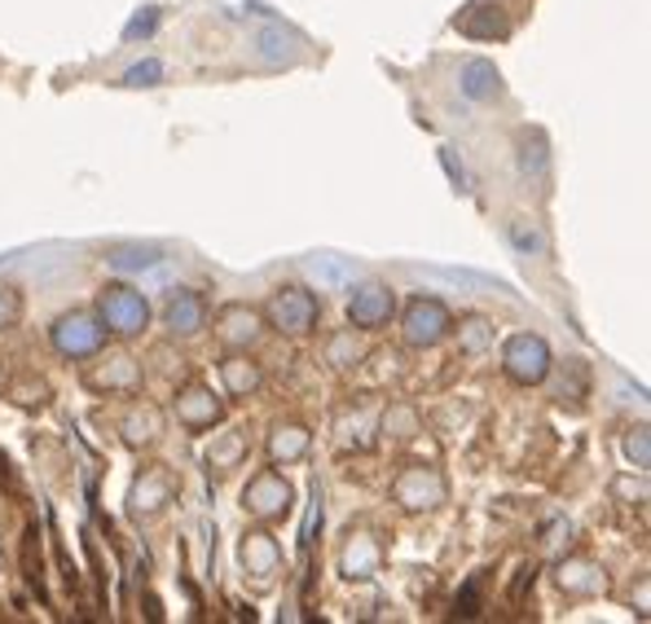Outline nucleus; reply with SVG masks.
Here are the masks:
<instances>
[{"label":"nucleus","mask_w":651,"mask_h":624,"mask_svg":"<svg viewBox=\"0 0 651 624\" xmlns=\"http://www.w3.org/2000/svg\"><path fill=\"white\" fill-rule=\"evenodd\" d=\"M383 563V546L374 541V532H352L343 546V577L348 581H370Z\"/></svg>","instance_id":"2eb2a0df"},{"label":"nucleus","mask_w":651,"mask_h":624,"mask_svg":"<svg viewBox=\"0 0 651 624\" xmlns=\"http://www.w3.org/2000/svg\"><path fill=\"white\" fill-rule=\"evenodd\" d=\"M203 321H207V304H203L199 291H172V295H168V304H163V325H168L172 334L190 338V334L203 330Z\"/></svg>","instance_id":"f8f14e48"},{"label":"nucleus","mask_w":651,"mask_h":624,"mask_svg":"<svg viewBox=\"0 0 651 624\" xmlns=\"http://www.w3.org/2000/svg\"><path fill=\"white\" fill-rule=\"evenodd\" d=\"M260 49H265V57H282V49H287V40H282L278 31H265V35H260Z\"/></svg>","instance_id":"7c9ffc66"},{"label":"nucleus","mask_w":651,"mask_h":624,"mask_svg":"<svg viewBox=\"0 0 651 624\" xmlns=\"http://www.w3.org/2000/svg\"><path fill=\"white\" fill-rule=\"evenodd\" d=\"M119 431H124V440L137 444V449H141V444H154V440L163 435V413H159L154 405H137V409L124 413Z\"/></svg>","instance_id":"f3484780"},{"label":"nucleus","mask_w":651,"mask_h":624,"mask_svg":"<svg viewBox=\"0 0 651 624\" xmlns=\"http://www.w3.org/2000/svg\"><path fill=\"white\" fill-rule=\"evenodd\" d=\"M97 316H102V325H106L110 334L132 338V334H141V330H146V321H150V304H146V295H141V291H132V287L115 282V287H102V291H97Z\"/></svg>","instance_id":"f257e3e1"},{"label":"nucleus","mask_w":651,"mask_h":624,"mask_svg":"<svg viewBox=\"0 0 651 624\" xmlns=\"http://www.w3.org/2000/svg\"><path fill=\"white\" fill-rule=\"evenodd\" d=\"M22 316V295L13 287H0V330H9Z\"/></svg>","instance_id":"cd10ccee"},{"label":"nucleus","mask_w":651,"mask_h":624,"mask_svg":"<svg viewBox=\"0 0 651 624\" xmlns=\"http://www.w3.org/2000/svg\"><path fill=\"white\" fill-rule=\"evenodd\" d=\"M445 480H440V471H431V466H405L401 475H396V484H392V497L405 506V510H436L440 502H445Z\"/></svg>","instance_id":"423d86ee"},{"label":"nucleus","mask_w":651,"mask_h":624,"mask_svg":"<svg viewBox=\"0 0 651 624\" xmlns=\"http://www.w3.org/2000/svg\"><path fill=\"white\" fill-rule=\"evenodd\" d=\"M221 413H225V405L212 396V387L190 383V387L177 391V422H181L185 431H207V427L221 422Z\"/></svg>","instance_id":"9d476101"},{"label":"nucleus","mask_w":651,"mask_h":624,"mask_svg":"<svg viewBox=\"0 0 651 624\" xmlns=\"http://www.w3.org/2000/svg\"><path fill=\"white\" fill-rule=\"evenodd\" d=\"M260 334H265V316L256 309H247V304H225V309L216 312V338H221L230 352L256 347Z\"/></svg>","instance_id":"6e6552de"},{"label":"nucleus","mask_w":651,"mask_h":624,"mask_svg":"<svg viewBox=\"0 0 651 624\" xmlns=\"http://www.w3.org/2000/svg\"><path fill=\"white\" fill-rule=\"evenodd\" d=\"M221 378H225L230 396H252V391L265 383L260 365H256L247 352H234V356H225V365H221Z\"/></svg>","instance_id":"a211bd4d"},{"label":"nucleus","mask_w":651,"mask_h":624,"mask_svg":"<svg viewBox=\"0 0 651 624\" xmlns=\"http://www.w3.org/2000/svg\"><path fill=\"white\" fill-rule=\"evenodd\" d=\"M88 387L93 391H137L141 387V365L128 352H115V356H106L102 369L88 374Z\"/></svg>","instance_id":"ddd939ff"},{"label":"nucleus","mask_w":651,"mask_h":624,"mask_svg":"<svg viewBox=\"0 0 651 624\" xmlns=\"http://www.w3.org/2000/svg\"><path fill=\"white\" fill-rule=\"evenodd\" d=\"M309 427H300V422H278L274 427V435H269V458L274 462H300L305 453H309Z\"/></svg>","instance_id":"6ab92c4d"},{"label":"nucleus","mask_w":651,"mask_h":624,"mask_svg":"<svg viewBox=\"0 0 651 624\" xmlns=\"http://www.w3.org/2000/svg\"><path fill=\"white\" fill-rule=\"evenodd\" d=\"M392 312H396V300H392V291H387L383 282H365V287H356L352 300H348V321H352L356 330H378V325L392 321Z\"/></svg>","instance_id":"1a4fd4ad"},{"label":"nucleus","mask_w":651,"mask_h":624,"mask_svg":"<svg viewBox=\"0 0 651 624\" xmlns=\"http://www.w3.org/2000/svg\"><path fill=\"white\" fill-rule=\"evenodd\" d=\"M559 585H564L568 594H599L608 581H604V572H599L595 563L573 559V563H564V572H559Z\"/></svg>","instance_id":"412c9836"},{"label":"nucleus","mask_w":651,"mask_h":624,"mask_svg":"<svg viewBox=\"0 0 651 624\" xmlns=\"http://www.w3.org/2000/svg\"><path fill=\"white\" fill-rule=\"evenodd\" d=\"M318 316H322V304H318V295H309L305 287H282V291H274V300H269V321H274V330H282V334H309V330L318 325Z\"/></svg>","instance_id":"39448f33"},{"label":"nucleus","mask_w":651,"mask_h":624,"mask_svg":"<svg viewBox=\"0 0 651 624\" xmlns=\"http://www.w3.org/2000/svg\"><path fill=\"white\" fill-rule=\"evenodd\" d=\"M453 330V316L449 309L440 304V300H414L409 309H405V343L409 347H431V343H440L445 334Z\"/></svg>","instance_id":"0eeeda50"},{"label":"nucleus","mask_w":651,"mask_h":624,"mask_svg":"<svg viewBox=\"0 0 651 624\" xmlns=\"http://www.w3.org/2000/svg\"><path fill=\"white\" fill-rule=\"evenodd\" d=\"M511 238H515V247H520V251H542V238H537L533 229H524V220L511 229Z\"/></svg>","instance_id":"c756f323"},{"label":"nucleus","mask_w":651,"mask_h":624,"mask_svg":"<svg viewBox=\"0 0 651 624\" xmlns=\"http://www.w3.org/2000/svg\"><path fill=\"white\" fill-rule=\"evenodd\" d=\"M326 361H330L334 369H348V365L365 361V343L352 338V330H343V334H334V338L326 343Z\"/></svg>","instance_id":"4be33fe9"},{"label":"nucleus","mask_w":651,"mask_h":624,"mask_svg":"<svg viewBox=\"0 0 651 624\" xmlns=\"http://www.w3.org/2000/svg\"><path fill=\"white\" fill-rule=\"evenodd\" d=\"M154 22H159V13H154V9H141V13H137V18L128 22V26H124V40H137V35H150V31H154Z\"/></svg>","instance_id":"c85d7f7f"},{"label":"nucleus","mask_w":651,"mask_h":624,"mask_svg":"<svg viewBox=\"0 0 651 624\" xmlns=\"http://www.w3.org/2000/svg\"><path fill=\"white\" fill-rule=\"evenodd\" d=\"M502 369L515 378V383H542L551 374V347L546 338L537 334H511L506 347H502Z\"/></svg>","instance_id":"7ed1b4c3"},{"label":"nucleus","mask_w":651,"mask_h":624,"mask_svg":"<svg viewBox=\"0 0 651 624\" xmlns=\"http://www.w3.org/2000/svg\"><path fill=\"white\" fill-rule=\"evenodd\" d=\"M106 256H110L115 269H154V265H159V247H137V243H128V247L119 243V247H110Z\"/></svg>","instance_id":"5701e85b"},{"label":"nucleus","mask_w":651,"mask_h":624,"mask_svg":"<svg viewBox=\"0 0 651 624\" xmlns=\"http://www.w3.org/2000/svg\"><path fill=\"white\" fill-rule=\"evenodd\" d=\"M247 453H252V435H247V427H234V431H225V435L212 440V449H207V471L230 475V471H238V466L247 462Z\"/></svg>","instance_id":"dca6fc26"},{"label":"nucleus","mask_w":651,"mask_h":624,"mask_svg":"<svg viewBox=\"0 0 651 624\" xmlns=\"http://www.w3.org/2000/svg\"><path fill=\"white\" fill-rule=\"evenodd\" d=\"M309 269H313V278L326 282V287H339V282L352 278V265H348V260H313Z\"/></svg>","instance_id":"393cba45"},{"label":"nucleus","mask_w":651,"mask_h":624,"mask_svg":"<svg viewBox=\"0 0 651 624\" xmlns=\"http://www.w3.org/2000/svg\"><path fill=\"white\" fill-rule=\"evenodd\" d=\"M626 458L639 466V471H648L651 462V449H648V427H639V431H630L626 435Z\"/></svg>","instance_id":"a878e982"},{"label":"nucleus","mask_w":651,"mask_h":624,"mask_svg":"<svg viewBox=\"0 0 651 624\" xmlns=\"http://www.w3.org/2000/svg\"><path fill=\"white\" fill-rule=\"evenodd\" d=\"M172 497H177V475H172L168 466H150V471H141V480L132 484L128 506H132V515H159Z\"/></svg>","instance_id":"9b49d317"},{"label":"nucleus","mask_w":651,"mask_h":624,"mask_svg":"<svg viewBox=\"0 0 651 624\" xmlns=\"http://www.w3.org/2000/svg\"><path fill=\"white\" fill-rule=\"evenodd\" d=\"M291 506H296V493H291V484H287L278 471H260V475L243 488V510L256 515V519H265V524L291 515Z\"/></svg>","instance_id":"20e7f679"},{"label":"nucleus","mask_w":651,"mask_h":624,"mask_svg":"<svg viewBox=\"0 0 651 624\" xmlns=\"http://www.w3.org/2000/svg\"><path fill=\"white\" fill-rule=\"evenodd\" d=\"M102 343H106V325H102V316H93V312L75 309L53 321V347H57L62 356H71V361H84V356L102 352Z\"/></svg>","instance_id":"f03ea898"},{"label":"nucleus","mask_w":651,"mask_h":624,"mask_svg":"<svg viewBox=\"0 0 651 624\" xmlns=\"http://www.w3.org/2000/svg\"><path fill=\"white\" fill-rule=\"evenodd\" d=\"M238 559H243V568H247L256 581H269V577L282 568V550H278V541H274L269 532H247L243 546H238Z\"/></svg>","instance_id":"4468645a"},{"label":"nucleus","mask_w":651,"mask_h":624,"mask_svg":"<svg viewBox=\"0 0 651 624\" xmlns=\"http://www.w3.org/2000/svg\"><path fill=\"white\" fill-rule=\"evenodd\" d=\"M498 88H502V75H498L493 62L476 57V62L462 66V93H467L471 101H489V97H498Z\"/></svg>","instance_id":"aec40b11"},{"label":"nucleus","mask_w":651,"mask_h":624,"mask_svg":"<svg viewBox=\"0 0 651 624\" xmlns=\"http://www.w3.org/2000/svg\"><path fill=\"white\" fill-rule=\"evenodd\" d=\"M159 75H163V66H159V62L150 57V62H137V66H132V71L124 75V84H128V88H150V84H154Z\"/></svg>","instance_id":"bb28decb"},{"label":"nucleus","mask_w":651,"mask_h":624,"mask_svg":"<svg viewBox=\"0 0 651 624\" xmlns=\"http://www.w3.org/2000/svg\"><path fill=\"white\" fill-rule=\"evenodd\" d=\"M489 343H493V330H489L484 316H462V321H458V347H462L467 356L484 352Z\"/></svg>","instance_id":"b1692460"}]
</instances>
